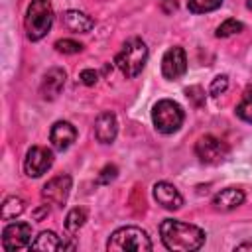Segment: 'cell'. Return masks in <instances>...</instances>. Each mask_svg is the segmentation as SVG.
Here are the masks:
<instances>
[{
  "instance_id": "1",
  "label": "cell",
  "mask_w": 252,
  "mask_h": 252,
  "mask_svg": "<svg viewBox=\"0 0 252 252\" xmlns=\"http://www.w3.org/2000/svg\"><path fill=\"white\" fill-rule=\"evenodd\" d=\"M159 236L167 250H181V252L199 250L205 242L203 228L175 219H165L159 224Z\"/></svg>"
},
{
  "instance_id": "2",
  "label": "cell",
  "mask_w": 252,
  "mask_h": 252,
  "mask_svg": "<svg viewBox=\"0 0 252 252\" xmlns=\"http://www.w3.org/2000/svg\"><path fill=\"white\" fill-rule=\"evenodd\" d=\"M146 61H148V45L140 37H130L114 57L116 67L122 71L126 79H134L136 75H140Z\"/></svg>"
},
{
  "instance_id": "3",
  "label": "cell",
  "mask_w": 252,
  "mask_h": 252,
  "mask_svg": "<svg viewBox=\"0 0 252 252\" xmlns=\"http://www.w3.org/2000/svg\"><path fill=\"white\" fill-rule=\"evenodd\" d=\"M53 26V6L49 0H32L26 10V32L32 41H39Z\"/></svg>"
},
{
  "instance_id": "4",
  "label": "cell",
  "mask_w": 252,
  "mask_h": 252,
  "mask_svg": "<svg viewBox=\"0 0 252 252\" xmlns=\"http://www.w3.org/2000/svg\"><path fill=\"white\" fill-rule=\"evenodd\" d=\"M106 250L112 252H124V250H134V252H150L152 250V240L146 230L138 226H122L114 230L106 242Z\"/></svg>"
},
{
  "instance_id": "5",
  "label": "cell",
  "mask_w": 252,
  "mask_h": 252,
  "mask_svg": "<svg viewBox=\"0 0 252 252\" xmlns=\"http://www.w3.org/2000/svg\"><path fill=\"white\" fill-rule=\"evenodd\" d=\"M183 120H185L183 108L171 98H161L152 108V122L156 126V130L161 132V134L177 132L181 128Z\"/></svg>"
},
{
  "instance_id": "6",
  "label": "cell",
  "mask_w": 252,
  "mask_h": 252,
  "mask_svg": "<svg viewBox=\"0 0 252 252\" xmlns=\"http://www.w3.org/2000/svg\"><path fill=\"white\" fill-rule=\"evenodd\" d=\"M195 154L197 158L203 161V163H209V165H217V163H222L228 154H230V148L226 142H222L220 138L213 136V134H207L203 138L197 140L195 144Z\"/></svg>"
},
{
  "instance_id": "7",
  "label": "cell",
  "mask_w": 252,
  "mask_h": 252,
  "mask_svg": "<svg viewBox=\"0 0 252 252\" xmlns=\"http://www.w3.org/2000/svg\"><path fill=\"white\" fill-rule=\"evenodd\" d=\"M53 165V154L51 150L43 146H32L24 159V171L28 177H41L49 167Z\"/></svg>"
},
{
  "instance_id": "8",
  "label": "cell",
  "mask_w": 252,
  "mask_h": 252,
  "mask_svg": "<svg viewBox=\"0 0 252 252\" xmlns=\"http://www.w3.org/2000/svg\"><path fill=\"white\" fill-rule=\"evenodd\" d=\"M32 244V224L30 222H10L2 230L4 250H22Z\"/></svg>"
},
{
  "instance_id": "9",
  "label": "cell",
  "mask_w": 252,
  "mask_h": 252,
  "mask_svg": "<svg viewBox=\"0 0 252 252\" xmlns=\"http://www.w3.org/2000/svg\"><path fill=\"white\" fill-rule=\"evenodd\" d=\"M161 73L169 81H177L187 73V55L185 49L175 45L169 47L161 57Z\"/></svg>"
},
{
  "instance_id": "10",
  "label": "cell",
  "mask_w": 252,
  "mask_h": 252,
  "mask_svg": "<svg viewBox=\"0 0 252 252\" xmlns=\"http://www.w3.org/2000/svg\"><path fill=\"white\" fill-rule=\"evenodd\" d=\"M71 193V177L61 173V175H55L51 177L43 189H41V199L49 205H57V207H63L67 197Z\"/></svg>"
},
{
  "instance_id": "11",
  "label": "cell",
  "mask_w": 252,
  "mask_h": 252,
  "mask_svg": "<svg viewBox=\"0 0 252 252\" xmlns=\"http://www.w3.org/2000/svg\"><path fill=\"white\" fill-rule=\"evenodd\" d=\"M154 199L158 201V205H161L167 211H177L183 205V197L177 191L175 185L167 183V181H158L154 185Z\"/></svg>"
},
{
  "instance_id": "12",
  "label": "cell",
  "mask_w": 252,
  "mask_h": 252,
  "mask_svg": "<svg viewBox=\"0 0 252 252\" xmlns=\"http://www.w3.org/2000/svg\"><path fill=\"white\" fill-rule=\"evenodd\" d=\"M49 140H51V146L59 152L67 150L75 140H77V128L67 122V120H59L51 126L49 130Z\"/></svg>"
},
{
  "instance_id": "13",
  "label": "cell",
  "mask_w": 252,
  "mask_h": 252,
  "mask_svg": "<svg viewBox=\"0 0 252 252\" xmlns=\"http://www.w3.org/2000/svg\"><path fill=\"white\" fill-rule=\"evenodd\" d=\"M65 79H67V73L61 69V67H51L45 75H43V81H41V87H39V93L45 100H53L57 98V94L61 93L63 85H65Z\"/></svg>"
},
{
  "instance_id": "14",
  "label": "cell",
  "mask_w": 252,
  "mask_h": 252,
  "mask_svg": "<svg viewBox=\"0 0 252 252\" xmlns=\"http://www.w3.org/2000/svg\"><path fill=\"white\" fill-rule=\"evenodd\" d=\"M118 134V122L112 112H100L94 120V138L100 144H112Z\"/></svg>"
},
{
  "instance_id": "15",
  "label": "cell",
  "mask_w": 252,
  "mask_h": 252,
  "mask_svg": "<svg viewBox=\"0 0 252 252\" xmlns=\"http://www.w3.org/2000/svg\"><path fill=\"white\" fill-rule=\"evenodd\" d=\"M244 203V191L240 187H224L213 197V207L217 211H234Z\"/></svg>"
},
{
  "instance_id": "16",
  "label": "cell",
  "mask_w": 252,
  "mask_h": 252,
  "mask_svg": "<svg viewBox=\"0 0 252 252\" xmlns=\"http://www.w3.org/2000/svg\"><path fill=\"white\" fill-rule=\"evenodd\" d=\"M63 24L67 30H71L75 33H87L94 28V20L79 10H67L63 14Z\"/></svg>"
},
{
  "instance_id": "17",
  "label": "cell",
  "mask_w": 252,
  "mask_h": 252,
  "mask_svg": "<svg viewBox=\"0 0 252 252\" xmlns=\"http://www.w3.org/2000/svg\"><path fill=\"white\" fill-rule=\"evenodd\" d=\"M65 244L63 240H59V236L51 230H43L35 236V240H32L30 248L32 250H61Z\"/></svg>"
},
{
  "instance_id": "18",
  "label": "cell",
  "mask_w": 252,
  "mask_h": 252,
  "mask_svg": "<svg viewBox=\"0 0 252 252\" xmlns=\"http://www.w3.org/2000/svg\"><path fill=\"white\" fill-rule=\"evenodd\" d=\"M24 209H26L24 199H20V197H16V195H10V197H6L4 203H2L0 217H2V220H12V219L20 217V215L24 213Z\"/></svg>"
},
{
  "instance_id": "19",
  "label": "cell",
  "mask_w": 252,
  "mask_h": 252,
  "mask_svg": "<svg viewBox=\"0 0 252 252\" xmlns=\"http://www.w3.org/2000/svg\"><path fill=\"white\" fill-rule=\"evenodd\" d=\"M85 220H87V211H85L83 207H75V209H71V211L67 213V217H65V228H67L69 232H77V230L85 224Z\"/></svg>"
},
{
  "instance_id": "20",
  "label": "cell",
  "mask_w": 252,
  "mask_h": 252,
  "mask_svg": "<svg viewBox=\"0 0 252 252\" xmlns=\"http://www.w3.org/2000/svg\"><path fill=\"white\" fill-rule=\"evenodd\" d=\"M236 116L242 118L244 122L252 124V87H248L242 94V100L236 104Z\"/></svg>"
},
{
  "instance_id": "21",
  "label": "cell",
  "mask_w": 252,
  "mask_h": 252,
  "mask_svg": "<svg viewBox=\"0 0 252 252\" xmlns=\"http://www.w3.org/2000/svg\"><path fill=\"white\" fill-rule=\"evenodd\" d=\"M222 4V0H187V8L193 14H205L213 12Z\"/></svg>"
},
{
  "instance_id": "22",
  "label": "cell",
  "mask_w": 252,
  "mask_h": 252,
  "mask_svg": "<svg viewBox=\"0 0 252 252\" xmlns=\"http://www.w3.org/2000/svg\"><path fill=\"white\" fill-rule=\"evenodd\" d=\"M242 22H238V20H234V18H228V20H224L219 28H217V37H228V35H234V33H238V32H242Z\"/></svg>"
},
{
  "instance_id": "23",
  "label": "cell",
  "mask_w": 252,
  "mask_h": 252,
  "mask_svg": "<svg viewBox=\"0 0 252 252\" xmlns=\"http://www.w3.org/2000/svg\"><path fill=\"white\" fill-rule=\"evenodd\" d=\"M116 175H118V167L112 165V163H108V165H104V167L100 169V173L96 175V185H108L112 179H116Z\"/></svg>"
},
{
  "instance_id": "24",
  "label": "cell",
  "mask_w": 252,
  "mask_h": 252,
  "mask_svg": "<svg viewBox=\"0 0 252 252\" xmlns=\"http://www.w3.org/2000/svg\"><path fill=\"white\" fill-rule=\"evenodd\" d=\"M55 49L59 53H79L83 49V45L75 39H57L55 41Z\"/></svg>"
},
{
  "instance_id": "25",
  "label": "cell",
  "mask_w": 252,
  "mask_h": 252,
  "mask_svg": "<svg viewBox=\"0 0 252 252\" xmlns=\"http://www.w3.org/2000/svg\"><path fill=\"white\" fill-rule=\"evenodd\" d=\"M226 87H228V77L226 75H219V77L213 79V83L209 87V93L213 96H219V94H222L226 91Z\"/></svg>"
},
{
  "instance_id": "26",
  "label": "cell",
  "mask_w": 252,
  "mask_h": 252,
  "mask_svg": "<svg viewBox=\"0 0 252 252\" xmlns=\"http://www.w3.org/2000/svg\"><path fill=\"white\" fill-rule=\"evenodd\" d=\"M185 94H187V98L193 100L195 106H201V104L205 102V93H203L201 87H187V89H185Z\"/></svg>"
},
{
  "instance_id": "27",
  "label": "cell",
  "mask_w": 252,
  "mask_h": 252,
  "mask_svg": "<svg viewBox=\"0 0 252 252\" xmlns=\"http://www.w3.org/2000/svg\"><path fill=\"white\" fill-rule=\"evenodd\" d=\"M79 79H81L83 85L93 87V85H96V81H98V73H96L94 69H85V71H81Z\"/></svg>"
},
{
  "instance_id": "28",
  "label": "cell",
  "mask_w": 252,
  "mask_h": 252,
  "mask_svg": "<svg viewBox=\"0 0 252 252\" xmlns=\"http://www.w3.org/2000/svg\"><path fill=\"white\" fill-rule=\"evenodd\" d=\"M47 213H49V209H47V205H43L41 209L33 211V219H35V220H41L43 217H47Z\"/></svg>"
},
{
  "instance_id": "29",
  "label": "cell",
  "mask_w": 252,
  "mask_h": 252,
  "mask_svg": "<svg viewBox=\"0 0 252 252\" xmlns=\"http://www.w3.org/2000/svg\"><path fill=\"white\" fill-rule=\"evenodd\" d=\"M161 4L165 8V12H173L175 10V2L173 0H161Z\"/></svg>"
},
{
  "instance_id": "30",
  "label": "cell",
  "mask_w": 252,
  "mask_h": 252,
  "mask_svg": "<svg viewBox=\"0 0 252 252\" xmlns=\"http://www.w3.org/2000/svg\"><path fill=\"white\" fill-rule=\"evenodd\" d=\"M236 250H252V240H248V242H242V244H238V246H236Z\"/></svg>"
},
{
  "instance_id": "31",
  "label": "cell",
  "mask_w": 252,
  "mask_h": 252,
  "mask_svg": "<svg viewBox=\"0 0 252 252\" xmlns=\"http://www.w3.org/2000/svg\"><path fill=\"white\" fill-rule=\"evenodd\" d=\"M246 6H248V8L252 10V0H246Z\"/></svg>"
}]
</instances>
